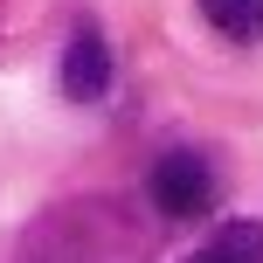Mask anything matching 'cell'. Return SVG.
Returning <instances> with one entry per match:
<instances>
[{"label": "cell", "mask_w": 263, "mask_h": 263, "mask_svg": "<svg viewBox=\"0 0 263 263\" xmlns=\"http://www.w3.org/2000/svg\"><path fill=\"white\" fill-rule=\"evenodd\" d=\"M145 194H153L159 222H201L222 201V180H215V166L201 153H159L153 173H145Z\"/></svg>", "instance_id": "6da1fadb"}, {"label": "cell", "mask_w": 263, "mask_h": 263, "mask_svg": "<svg viewBox=\"0 0 263 263\" xmlns=\"http://www.w3.org/2000/svg\"><path fill=\"white\" fill-rule=\"evenodd\" d=\"M104 90H111V42L83 21L69 35V49H63V97L69 104H97Z\"/></svg>", "instance_id": "7a4b0ae2"}, {"label": "cell", "mask_w": 263, "mask_h": 263, "mask_svg": "<svg viewBox=\"0 0 263 263\" xmlns=\"http://www.w3.org/2000/svg\"><path fill=\"white\" fill-rule=\"evenodd\" d=\"M180 263H263V222H222L208 242H194Z\"/></svg>", "instance_id": "3957f363"}, {"label": "cell", "mask_w": 263, "mask_h": 263, "mask_svg": "<svg viewBox=\"0 0 263 263\" xmlns=\"http://www.w3.org/2000/svg\"><path fill=\"white\" fill-rule=\"evenodd\" d=\"M201 14L222 42H263V0H201Z\"/></svg>", "instance_id": "277c9868"}, {"label": "cell", "mask_w": 263, "mask_h": 263, "mask_svg": "<svg viewBox=\"0 0 263 263\" xmlns=\"http://www.w3.org/2000/svg\"><path fill=\"white\" fill-rule=\"evenodd\" d=\"M28 7H35V0H0V42H14V28L28 21Z\"/></svg>", "instance_id": "5b68a950"}]
</instances>
